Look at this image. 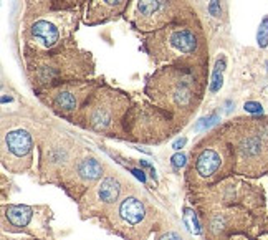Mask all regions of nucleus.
I'll use <instances>...</instances> for the list:
<instances>
[{
    "instance_id": "nucleus-1",
    "label": "nucleus",
    "mask_w": 268,
    "mask_h": 240,
    "mask_svg": "<svg viewBox=\"0 0 268 240\" xmlns=\"http://www.w3.org/2000/svg\"><path fill=\"white\" fill-rule=\"evenodd\" d=\"M209 84V65L169 63L152 72L144 94L157 108L186 122L201 106Z\"/></svg>"
},
{
    "instance_id": "nucleus-4",
    "label": "nucleus",
    "mask_w": 268,
    "mask_h": 240,
    "mask_svg": "<svg viewBox=\"0 0 268 240\" xmlns=\"http://www.w3.org/2000/svg\"><path fill=\"white\" fill-rule=\"evenodd\" d=\"M219 130L232 144L235 176H268V118H237Z\"/></svg>"
},
{
    "instance_id": "nucleus-10",
    "label": "nucleus",
    "mask_w": 268,
    "mask_h": 240,
    "mask_svg": "<svg viewBox=\"0 0 268 240\" xmlns=\"http://www.w3.org/2000/svg\"><path fill=\"white\" fill-rule=\"evenodd\" d=\"M156 210L148 200L131 192L119 204L103 217V224L124 240H146L154 230Z\"/></svg>"
},
{
    "instance_id": "nucleus-23",
    "label": "nucleus",
    "mask_w": 268,
    "mask_h": 240,
    "mask_svg": "<svg viewBox=\"0 0 268 240\" xmlns=\"http://www.w3.org/2000/svg\"><path fill=\"white\" fill-rule=\"evenodd\" d=\"M156 240H184V237L181 236V234H177V232H164V234H161L159 237H157Z\"/></svg>"
},
{
    "instance_id": "nucleus-19",
    "label": "nucleus",
    "mask_w": 268,
    "mask_h": 240,
    "mask_svg": "<svg viewBox=\"0 0 268 240\" xmlns=\"http://www.w3.org/2000/svg\"><path fill=\"white\" fill-rule=\"evenodd\" d=\"M91 0H23V18L22 24L36 17L53 12H66L81 7H88Z\"/></svg>"
},
{
    "instance_id": "nucleus-16",
    "label": "nucleus",
    "mask_w": 268,
    "mask_h": 240,
    "mask_svg": "<svg viewBox=\"0 0 268 240\" xmlns=\"http://www.w3.org/2000/svg\"><path fill=\"white\" fill-rule=\"evenodd\" d=\"M104 176V166L91 154L83 152L66 172L61 176L58 186L65 189V192L73 200L80 202L81 197L93 188Z\"/></svg>"
},
{
    "instance_id": "nucleus-3",
    "label": "nucleus",
    "mask_w": 268,
    "mask_h": 240,
    "mask_svg": "<svg viewBox=\"0 0 268 240\" xmlns=\"http://www.w3.org/2000/svg\"><path fill=\"white\" fill-rule=\"evenodd\" d=\"M25 73L33 88L40 92L71 80H89L94 73L91 53L75 44L56 48L53 52L25 58Z\"/></svg>"
},
{
    "instance_id": "nucleus-17",
    "label": "nucleus",
    "mask_w": 268,
    "mask_h": 240,
    "mask_svg": "<svg viewBox=\"0 0 268 240\" xmlns=\"http://www.w3.org/2000/svg\"><path fill=\"white\" fill-rule=\"evenodd\" d=\"M35 141L25 128H15L2 136V166L13 174H23L33 166Z\"/></svg>"
},
{
    "instance_id": "nucleus-13",
    "label": "nucleus",
    "mask_w": 268,
    "mask_h": 240,
    "mask_svg": "<svg viewBox=\"0 0 268 240\" xmlns=\"http://www.w3.org/2000/svg\"><path fill=\"white\" fill-rule=\"evenodd\" d=\"M99 83L101 80H71V82H63L43 88L40 92H35V94L53 113L70 121L81 110V106L86 103V100L93 94Z\"/></svg>"
},
{
    "instance_id": "nucleus-25",
    "label": "nucleus",
    "mask_w": 268,
    "mask_h": 240,
    "mask_svg": "<svg viewBox=\"0 0 268 240\" xmlns=\"http://www.w3.org/2000/svg\"><path fill=\"white\" fill-rule=\"evenodd\" d=\"M245 110L250 111V113H262V106L259 103H247Z\"/></svg>"
},
{
    "instance_id": "nucleus-14",
    "label": "nucleus",
    "mask_w": 268,
    "mask_h": 240,
    "mask_svg": "<svg viewBox=\"0 0 268 240\" xmlns=\"http://www.w3.org/2000/svg\"><path fill=\"white\" fill-rule=\"evenodd\" d=\"M129 188V182H126L118 172L108 170L78 202L81 217H106L128 194L126 190Z\"/></svg>"
},
{
    "instance_id": "nucleus-7",
    "label": "nucleus",
    "mask_w": 268,
    "mask_h": 240,
    "mask_svg": "<svg viewBox=\"0 0 268 240\" xmlns=\"http://www.w3.org/2000/svg\"><path fill=\"white\" fill-rule=\"evenodd\" d=\"M83 8L53 12L22 24V53L23 58L53 52L56 48L75 44V32L78 30Z\"/></svg>"
},
{
    "instance_id": "nucleus-9",
    "label": "nucleus",
    "mask_w": 268,
    "mask_h": 240,
    "mask_svg": "<svg viewBox=\"0 0 268 240\" xmlns=\"http://www.w3.org/2000/svg\"><path fill=\"white\" fill-rule=\"evenodd\" d=\"M184 126V121L174 118L154 103L134 101L124 116V134L141 142H162Z\"/></svg>"
},
{
    "instance_id": "nucleus-11",
    "label": "nucleus",
    "mask_w": 268,
    "mask_h": 240,
    "mask_svg": "<svg viewBox=\"0 0 268 240\" xmlns=\"http://www.w3.org/2000/svg\"><path fill=\"white\" fill-rule=\"evenodd\" d=\"M196 15L189 0H131L124 14L131 28L143 35Z\"/></svg>"
},
{
    "instance_id": "nucleus-27",
    "label": "nucleus",
    "mask_w": 268,
    "mask_h": 240,
    "mask_svg": "<svg viewBox=\"0 0 268 240\" xmlns=\"http://www.w3.org/2000/svg\"><path fill=\"white\" fill-rule=\"evenodd\" d=\"M186 144V138H182L181 141H177L176 144H174V149H181V146H184Z\"/></svg>"
},
{
    "instance_id": "nucleus-12",
    "label": "nucleus",
    "mask_w": 268,
    "mask_h": 240,
    "mask_svg": "<svg viewBox=\"0 0 268 240\" xmlns=\"http://www.w3.org/2000/svg\"><path fill=\"white\" fill-rule=\"evenodd\" d=\"M85 152L66 132L46 131L38 138V174L41 182L58 186L66 169Z\"/></svg>"
},
{
    "instance_id": "nucleus-20",
    "label": "nucleus",
    "mask_w": 268,
    "mask_h": 240,
    "mask_svg": "<svg viewBox=\"0 0 268 240\" xmlns=\"http://www.w3.org/2000/svg\"><path fill=\"white\" fill-rule=\"evenodd\" d=\"M224 70H225V56H219L217 63H215L212 80H210V92L217 93L220 88H222V80H224Z\"/></svg>"
},
{
    "instance_id": "nucleus-21",
    "label": "nucleus",
    "mask_w": 268,
    "mask_h": 240,
    "mask_svg": "<svg viewBox=\"0 0 268 240\" xmlns=\"http://www.w3.org/2000/svg\"><path fill=\"white\" fill-rule=\"evenodd\" d=\"M257 42H259V46L262 48L268 46V15L260 22L259 32H257Z\"/></svg>"
},
{
    "instance_id": "nucleus-8",
    "label": "nucleus",
    "mask_w": 268,
    "mask_h": 240,
    "mask_svg": "<svg viewBox=\"0 0 268 240\" xmlns=\"http://www.w3.org/2000/svg\"><path fill=\"white\" fill-rule=\"evenodd\" d=\"M207 240H227L234 236L259 238L268 234V216L245 207H199Z\"/></svg>"
},
{
    "instance_id": "nucleus-24",
    "label": "nucleus",
    "mask_w": 268,
    "mask_h": 240,
    "mask_svg": "<svg viewBox=\"0 0 268 240\" xmlns=\"http://www.w3.org/2000/svg\"><path fill=\"white\" fill-rule=\"evenodd\" d=\"M172 164H174L176 168L186 166V156H184V154H176V156L172 158Z\"/></svg>"
},
{
    "instance_id": "nucleus-15",
    "label": "nucleus",
    "mask_w": 268,
    "mask_h": 240,
    "mask_svg": "<svg viewBox=\"0 0 268 240\" xmlns=\"http://www.w3.org/2000/svg\"><path fill=\"white\" fill-rule=\"evenodd\" d=\"M50 217L51 212L45 206L8 204L2 207V228L5 232H22L45 240L50 236Z\"/></svg>"
},
{
    "instance_id": "nucleus-18",
    "label": "nucleus",
    "mask_w": 268,
    "mask_h": 240,
    "mask_svg": "<svg viewBox=\"0 0 268 240\" xmlns=\"http://www.w3.org/2000/svg\"><path fill=\"white\" fill-rule=\"evenodd\" d=\"M131 0H91L85 10L83 22L86 25H101L116 20L119 15L126 14Z\"/></svg>"
},
{
    "instance_id": "nucleus-26",
    "label": "nucleus",
    "mask_w": 268,
    "mask_h": 240,
    "mask_svg": "<svg viewBox=\"0 0 268 240\" xmlns=\"http://www.w3.org/2000/svg\"><path fill=\"white\" fill-rule=\"evenodd\" d=\"M227 240H259V238H254V237H247V236H234Z\"/></svg>"
},
{
    "instance_id": "nucleus-5",
    "label": "nucleus",
    "mask_w": 268,
    "mask_h": 240,
    "mask_svg": "<svg viewBox=\"0 0 268 240\" xmlns=\"http://www.w3.org/2000/svg\"><path fill=\"white\" fill-rule=\"evenodd\" d=\"M235 176V154L224 132H210L194 148L192 162L187 169V184L194 192Z\"/></svg>"
},
{
    "instance_id": "nucleus-6",
    "label": "nucleus",
    "mask_w": 268,
    "mask_h": 240,
    "mask_svg": "<svg viewBox=\"0 0 268 240\" xmlns=\"http://www.w3.org/2000/svg\"><path fill=\"white\" fill-rule=\"evenodd\" d=\"M131 104L133 101L128 93L101 82L70 121L98 134L119 136L124 134L123 122Z\"/></svg>"
},
{
    "instance_id": "nucleus-22",
    "label": "nucleus",
    "mask_w": 268,
    "mask_h": 240,
    "mask_svg": "<svg viewBox=\"0 0 268 240\" xmlns=\"http://www.w3.org/2000/svg\"><path fill=\"white\" fill-rule=\"evenodd\" d=\"M209 14L215 18H220L222 15V5H220V0H209Z\"/></svg>"
},
{
    "instance_id": "nucleus-2",
    "label": "nucleus",
    "mask_w": 268,
    "mask_h": 240,
    "mask_svg": "<svg viewBox=\"0 0 268 240\" xmlns=\"http://www.w3.org/2000/svg\"><path fill=\"white\" fill-rule=\"evenodd\" d=\"M141 50L157 66L169 63L209 65L207 36L197 15L177 20L144 35Z\"/></svg>"
}]
</instances>
